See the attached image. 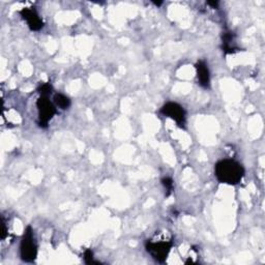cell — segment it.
Wrapping results in <instances>:
<instances>
[{
	"instance_id": "cell-1",
	"label": "cell",
	"mask_w": 265,
	"mask_h": 265,
	"mask_svg": "<svg viewBox=\"0 0 265 265\" xmlns=\"http://www.w3.org/2000/svg\"><path fill=\"white\" fill-rule=\"evenodd\" d=\"M214 173L220 182L235 185L241 182L245 175V169L238 162L226 159L217 163Z\"/></svg>"
},
{
	"instance_id": "cell-2",
	"label": "cell",
	"mask_w": 265,
	"mask_h": 265,
	"mask_svg": "<svg viewBox=\"0 0 265 265\" xmlns=\"http://www.w3.org/2000/svg\"><path fill=\"white\" fill-rule=\"evenodd\" d=\"M37 255V248L34 242L33 230L30 226H28L20 245V256L21 259L25 262H33Z\"/></svg>"
},
{
	"instance_id": "cell-3",
	"label": "cell",
	"mask_w": 265,
	"mask_h": 265,
	"mask_svg": "<svg viewBox=\"0 0 265 265\" xmlns=\"http://www.w3.org/2000/svg\"><path fill=\"white\" fill-rule=\"evenodd\" d=\"M36 107L39 111V124L42 128H47L48 122L56 114V108L48 96L41 95L36 100Z\"/></svg>"
},
{
	"instance_id": "cell-4",
	"label": "cell",
	"mask_w": 265,
	"mask_h": 265,
	"mask_svg": "<svg viewBox=\"0 0 265 265\" xmlns=\"http://www.w3.org/2000/svg\"><path fill=\"white\" fill-rule=\"evenodd\" d=\"M172 248L171 242H147L146 251L151 255L154 259L159 262H164L167 259V256Z\"/></svg>"
},
{
	"instance_id": "cell-5",
	"label": "cell",
	"mask_w": 265,
	"mask_h": 265,
	"mask_svg": "<svg viewBox=\"0 0 265 265\" xmlns=\"http://www.w3.org/2000/svg\"><path fill=\"white\" fill-rule=\"evenodd\" d=\"M161 113L163 115L172 118L180 128H184L185 111L179 104L169 102L162 107Z\"/></svg>"
},
{
	"instance_id": "cell-6",
	"label": "cell",
	"mask_w": 265,
	"mask_h": 265,
	"mask_svg": "<svg viewBox=\"0 0 265 265\" xmlns=\"http://www.w3.org/2000/svg\"><path fill=\"white\" fill-rule=\"evenodd\" d=\"M20 14L22 16V18L27 22L28 24V27L33 30V31H37L43 28L44 26V23L42 21V19L37 15V12L33 9V8H23Z\"/></svg>"
},
{
	"instance_id": "cell-7",
	"label": "cell",
	"mask_w": 265,
	"mask_h": 265,
	"mask_svg": "<svg viewBox=\"0 0 265 265\" xmlns=\"http://www.w3.org/2000/svg\"><path fill=\"white\" fill-rule=\"evenodd\" d=\"M196 71H197V77L198 82L200 86H202L205 89L209 88L210 86V76H209V70L205 61L199 60L196 64Z\"/></svg>"
},
{
	"instance_id": "cell-8",
	"label": "cell",
	"mask_w": 265,
	"mask_h": 265,
	"mask_svg": "<svg viewBox=\"0 0 265 265\" xmlns=\"http://www.w3.org/2000/svg\"><path fill=\"white\" fill-rule=\"evenodd\" d=\"M54 103L55 105L62 109V110H66L71 106V99L62 93H56L54 95Z\"/></svg>"
},
{
	"instance_id": "cell-9",
	"label": "cell",
	"mask_w": 265,
	"mask_h": 265,
	"mask_svg": "<svg viewBox=\"0 0 265 265\" xmlns=\"http://www.w3.org/2000/svg\"><path fill=\"white\" fill-rule=\"evenodd\" d=\"M52 90H53V87L50 83H43L39 86V88H37V91H39V93L45 96H48L50 93L52 92Z\"/></svg>"
},
{
	"instance_id": "cell-10",
	"label": "cell",
	"mask_w": 265,
	"mask_h": 265,
	"mask_svg": "<svg viewBox=\"0 0 265 265\" xmlns=\"http://www.w3.org/2000/svg\"><path fill=\"white\" fill-rule=\"evenodd\" d=\"M162 183H163V185H164V187H165L166 188V191H167V194H166V196L168 197V196H170V194L172 193V191H173V180H172V178H170V177H165V178H163L162 179Z\"/></svg>"
},
{
	"instance_id": "cell-11",
	"label": "cell",
	"mask_w": 265,
	"mask_h": 265,
	"mask_svg": "<svg viewBox=\"0 0 265 265\" xmlns=\"http://www.w3.org/2000/svg\"><path fill=\"white\" fill-rule=\"evenodd\" d=\"M84 261L87 264L94 263V261H93V253H92L91 250L88 249V250H86L84 252Z\"/></svg>"
},
{
	"instance_id": "cell-12",
	"label": "cell",
	"mask_w": 265,
	"mask_h": 265,
	"mask_svg": "<svg viewBox=\"0 0 265 265\" xmlns=\"http://www.w3.org/2000/svg\"><path fill=\"white\" fill-rule=\"evenodd\" d=\"M209 5H211V6H213V7H217L218 6V2H207Z\"/></svg>"
},
{
	"instance_id": "cell-13",
	"label": "cell",
	"mask_w": 265,
	"mask_h": 265,
	"mask_svg": "<svg viewBox=\"0 0 265 265\" xmlns=\"http://www.w3.org/2000/svg\"><path fill=\"white\" fill-rule=\"evenodd\" d=\"M154 3H155V4H156V5H161V4H162V3H163V2H162V1H161V2H154Z\"/></svg>"
}]
</instances>
